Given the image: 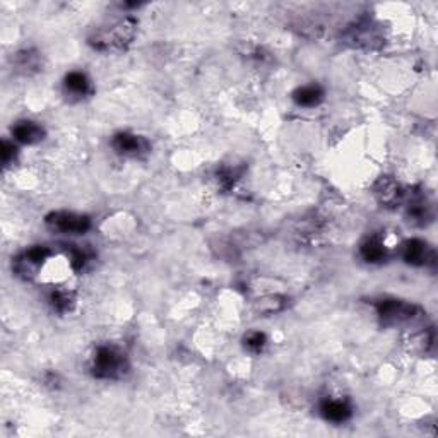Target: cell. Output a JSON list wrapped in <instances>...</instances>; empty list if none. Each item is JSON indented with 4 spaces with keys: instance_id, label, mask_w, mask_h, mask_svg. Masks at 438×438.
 <instances>
[{
    "instance_id": "3957f363",
    "label": "cell",
    "mask_w": 438,
    "mask_h": 438,
    "mask_svg": "<svg viewBox=\"0 0 438 438\" xmlns=\"http://www.w3.org/2000/svg\"><path fill=\"white\" fill-rule=\"evenodd\" d=\"M377 313L385 326L397 327L412 322L418 317V308L408 301L382 300L377 303Z\"/></svg>"
},
{
    "instance_id": "9c48e42d",
    "label": "cell",
    "mask_w": 438,
    "mask_h": 438,
    "mask_svg": "<svg viewBox=\"0 0 438 438\" xmlns=\"http://www.w3.org/2000/svg\"><path fill=\"white\" fill-rule=\"evenodd\" d=\"M374 191H375V195L378 197V200H380L383 206H389V207L399 204L404 195L401 185L389 177H382L380 180L375 184Z\"/></svg>"
},
{
    "instance_id": "277c9868",
    "label": "cell",
    "mask_w": 438,
    "mask_h": 438,
    "mask_svg": "<svg viewBox=\"0 0 438 438\" xmlns=\"http://www.w3.org/2000/svg\"><path fill=\"white\" fill-rule=\"evenodd\" d=\"M46 222H49L53 229H58V231L62 233H69V235H82V233L87 231L91 226V221L87 216L76 213H67V211L52 213L46 218Z\"/></svg>"
},
{
    "instance_id": "7c38bea8",
    "label": "cell",
    "mask_w": 438,
    "mask_h": 438,
    "mask_svg": "<svg viewBox=\"0 0 438 438\" xmlns=\"http://www.w3.org/2000/svg\"><path fill=\"white\" fill-rule=\"evenodd\" d=\"M64 87L67 94L76 98H84L91 93V81L82 72H69L64 79Z\"/></svg>"
},
{
    "instance_id": "7a4b0ae2",
    "label": "cell",
    "mask_w": 438,
    "mask_h": 438,
    "mask_svg": "<svg viewBox=\"0 0 438 438\" xmlns=\"http://www.w3.org/2000/svg\"><path fill=\"white\" fill-rule=\"evenodd\" d=\"M93 375L98 378H120L129 370V363L122 351L113 346H100L93 356Z\"/></svg>"
},
{
    "instance_id": "d6986e66",
    "label": "cell",
    "mask_w": 438,
    "mask_h": 438,
    "mask_svg": "<svg viewBox=\"0 0 438 438\" xmlns=\"http://www.w3.org/2000/svg\"><path fill=\"white\" fill-rule=\"evenodd\" d=\"M87 261H89V255H87L86 250H82V248H71V252H69V262H71L74 271H81L84 265L87 264Z\"/></svg>"
},
{
    "instance_id": "5bb4252c",
    "label": "cell",
    "mask_w": 438,
    "mask_h": 438,
    "mask_svg": "<svg viewBox=\"0 0 438 438\" xmlns=\"http://www.w3.org/2000/svg\"><path fill=\"white\" fill-rule=\"evenodd\" d=\"M360 254H361V257H363L367 262H370V264L382 262L383 259H385V245H383L380 238L371 236V238L365 240V242L361 243Z\"/></svg>"
},
{
    "instance_id": "30bf717a",
    "label": "cell",
    "mask_w": 438,
    "mask_h": 438,
    "mask_svg": "<svg viewBox=\"0 0 438 438\" xmlns=\"http://www.w3.org/2000/svg\"><path fill=\"white\" fill-rule=\"evenodd\" d=\"M12 136L23 144H36L45 137V129L33 120H21L12 125Z\"/></svg>"
},
{
    "instance_id": "9a60e30c",
    "label": "cell",
    "mask_w": 438,
    "mask_h": 438,
    "mask_svg": "<svg viewBox=\"0 0 438 438\" xmlns=\"http://www.w3.org/2000/svg\"><path fill=\"white\" fill-rule=\"evenodd\" d=\"M16 67L23 74H33L42 69V57L35 50H24L16 55Z\"/></svg>"
},
{
    "instance_id": "ac0fdd59",
    "label": "cell",
    "mask_w": 438,
    "mask_h": 438,
    "mask_svg": "<svg viewBox=\"0 0 438 438\" xmlns=\"http://www.w3.org/2000/svg\"><path fill=\"white\" fill-rule=\"evenodd\" d=\"M265 342H268V338H265L264 332H259V331H252L248 332L243 339V344L250 353H261L264 349Z\"/></svg>"
},
{
    "instance_id": "2e32d148",
    "label": "cell",
    "mask_w": 438,
    "mask_h": 438,
    "mask_svg": "<svg viewBox=\"0 0 438 438\" xmlns=\"http://www.w3.org/2000/svg\"><path fill=\"white\" fill-rule=\"evenodd\" d=\"M72 303H74V298H72V295L69 293V291L55 290L52 291V295H50V305L53 306V310H57V312L60 313L69 312Z\"/></svg>"
},
{
    "instance_id": "ffe728a7",
    "label": "cell",
    "mask_w": 438,
    "mask_h": 438,
    "mask_svg": "<svg viewBox=\"0 0 438 438\" xmlns=\"http://www.w3.org/2000/svg\"><path fill=\"white\" fill-rule=\"evenodd\" d=\"M0 155H2V163L6 164V166H9V164L14 161V156H16V146H14L12 142L3 141Z\"/></svg>"
},
{
    "instance_id": "52a82bcc",
    "label": "cell",
    "mask_w": 438,
    "mask_h": 438,
    "mask_svg": "<svg viewBox=\"0 0 438 438\" xmlns=\"http://www.w3.org/2000/svg\"><path fill=\"white\" fill-rule=\"evenodd\" d=\"M49 255H50V252L46 247H43V245L31 247L29 250L24 252L23 255H19V257L16 259V262H14V269H16L17 274H24V276H28V274L36 271V269H38L40 265L49 259Z\"/></svg>"
},
{
    "instance_id": "ba28073f",
    "label": "cell",
    "mask_w": 438,
    "mask_h": 438,
    "mask_svg": "<svg viewBox=\"0 0 438 438\" xmlns=\"http://www.w3.org/2000/svg\"><path fill=\"white\" fill-rule=\"evenodd\" d=\"M320 414L324 416V419L331 423H344L351 418L353 414V408L351 404L346 399H324L320 403Z\"/></svg>"
},
{
    "instance_id": "4fadbf2b",
    "label": "cell",
    "mask_w": 438,
    "mask_h": 438,
    "mask_svg": "<svg viewBox=\"0 0 438 438\" xmlns=\"http://www.w3.org/2000/svg\"><path fill=\"white\" fill-rule=\"evenodd\" d=\"M408 218L410 221L414 222V225H426L428 221H432L433 218V211L432 206L426 202V199L423 197H416L414 200H411L410 206H408Z\"/></svg>"
},
{
    "instance_id": "6da1fadb",
    "label": "cell",
    "mask_w": 438,
    "mask_h": 438,
    "mask_svg": "<svg viewBox=\"0 0 438 438\" xmlns=\"http://www.w3.org/2000/svg\"><path fill=\"white\" fill-rule=\"evenodd\" d=\"M136 19L125 17V19L113 24L110 29H103V31L98 33L96 36H93V38H91V45L96 50H101V52H103V50L123 49V46L129 45L134 40V36H136Z\"/></svg>"
},
{
    "instance_id": "8992f818",
    "label": "cell",
    "mask_w": 438,
    "mask_h": 438,
    "mask_svg": "<svg viewBox=\"0 0 438 438\" xmlns=\"http://www.w3.org/2000/svg\"><path fill=\"white\" fill-rule=\"evenodd\" d=\"M403 259L411 265H426L430 262H435V252L423 240L412 238L404 243Z\"/></svg>"
},
{
    "instance_id": "e0dca14e",
    "label": "cell",
    "mask_w": 438,
    "mask_h": 438,
    "mask_svg": "<svg viewBox=\"0 0 438 438\" xmlns=\"http://www.w3.org/2000/svg\"><path fill=\"white\" fill-rule=\"evenodd\" d=\"M286 306V298L283 297H265L257 301L259 312L262 313H276Z\"/></svg>"
},
{
    "instance_id": "8fae6325",
    "label": "cell",
    "mask_w": 438,
    "mask_h": 438,
    "mask_svg": "<svg viewBox=\"0 0 438 438\" xmlns=\"http://www.w3.org/2000/svg\"><path fill=\"white\" fill-rule=\"evenodd\" d=\"M293 100L298 107H317V105L324 100V89L319 84H306V86L298 87V89L295 91Z\"/></svg>"
},
{
    "instance_id": "5b68a950",
    "label": "cell",
    "mask_w": 438,
    "mask_h": 438,
    "mask_svg": "<svg viewBox=\"0 0 438 438\" xmlns=\"http://www.w3.org/2000/svg\"><path fill=\"white\" fill-rule=\"evenodd\" d=\"M112 146L119 155L123 156H136L144 155L149 151V144L144 137L136 136V134L129 132H120L112 139Z\"/></svg>"
}]
</instances>
